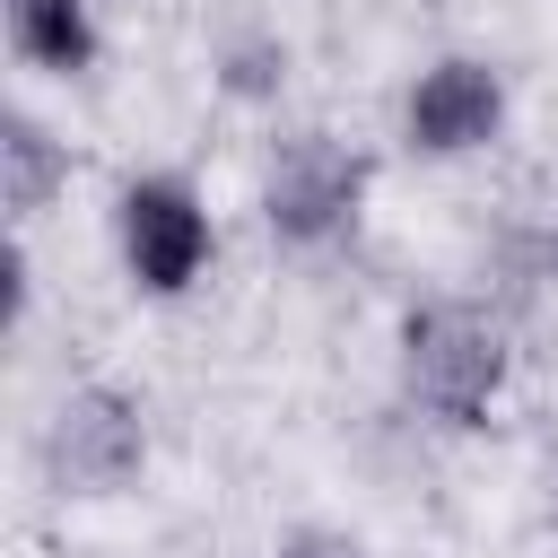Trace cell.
<instances>
[{"label": "cell", "mask_w": 558, "mask_h": 558, "mask_svg": "<svg viewBox=\"0 0 558 558\" xmlns=\"http://www.w3.org/2000/svg\"><path fill=\"white\" fill-rule=\"evenodd\" d=\"M401 392L436 427H488V410L506 392V331L462 296L410 305L401 314Z\"/></svg>", "instance_id": "obj_1"}, {"label": "cell", "mask_w": 558, "mask_h": 558, "mask_svg": "<svg viewBox=\"0 0 558 558\" xmlns=\"http://www.w3.org/2000/svg\"><path fill=\"white\" fill-rule=\"evenodd\" d=\"M148 462V418L122 384H78L44 418V480L61 497H113Z\"/></svg>", "instance_id": "obj_2"}, {"label": "cell", "mask_w": 558, "mask_h": 558, "mask_svg": "<svg viewBox=\"0 0 558 558\" xmlns=\"http://www.w3.org/2000/svg\"><path fill=\"white\" fill-rule=\"evenodd\" d=\"M113 235H122V270H131L140 296H183V288L209 270V253H218V227H209V209H201V192H192L183 174H140V183H122Z\"/></svg>", "instance_id": "obj_3"}, {"label": "cell", "mask_w": 558, "mask_h": 558, "mask_svg": "<svg viewBox=\"0 0 558 558\" xmlns=\"http://www.w3.org/2000/svg\"><path fill=\"white\" fill-rule=\"evenodd\" d=\"M357 209H366V157H349L331 131L288 140V148L270 157V174H262V218H270V235L296 244V253L340 244V235L357 227Z\"/></svg>", "instance_id": "obj_4"}, {"label": "cell", "mask_w": 558, "mask_h": 558, "mask_svg": "<svg viewBox=\"0 0 558 558\" xmlns=\"http://www.w3.org/2000/svg\"><path fill=\"white\" fill-rule=\"evenodd\" d=\"M497 131H506V78H497L488 61H471V52L427 61V70L410 78V96H401V140H410L418 157H471V148H488Z\"/></svg>", "instance_id": "obj_5"}, {"label": "cell", "mask_w": 558, "mask_h": 558, "mask_svg": "<svg viewBox=\"0 0 558 558\" xmlns=\"http://www.w3.org/2000/svg\"><path fill=\"white\" fill-rule=\"evenodd\" d=\"M9 44H17V61L52 70V78H87L105 52L87 0H9Z\"/></svg>", "instance_id": "obj_6"}, {"label": "cell", "mask_w": 558, "mask_h": 558, "mask_svg": "<svg viewBox=\"0 0 558 558\" xmlns=\"http://www.w3.org/2000/svg\"><path fill=\"white\" fill-rule=\"evenodd\" d=\"M61 183H70V148H61L35 113H0V192H9V209L35 218Z\"/></svg>", "instance_id": "obj_7"}, {"label": "cell", "mask_w": 558, "mask_h": 558, "mask_svg": "<svg viewBox=\"0 0 558 558\" xmlns=\"http://www.w3.org/2000/svg\"><path fill=\"white\" fill-rule=\"evenodd\" d=\"M270 558H366V549H357L349 532H288Z\"/></svg>", "instance_id": "obj_8"}]
</instances>
